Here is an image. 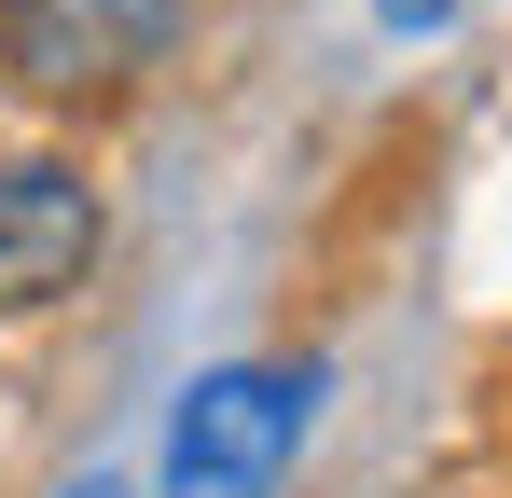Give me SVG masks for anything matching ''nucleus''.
Listing matches in <instances>:
<instances>
[{
    "mask_svg": "<svg viewBox=\"0 0 512 498\" xmlns=\"http://www.w3.org/2000/svg\"><path fill=\"white\" fill-rule=\"evenodd\" d=\"M319 402H333L319 360H222V374H194L180 415H167V498H277L305 429H319Z\"/></svg>",
    "mask_w": 512,
    "mask_h": 498,
    "instance_id": "f257e3e1",
    "label": "nucleus"
},
{
    "mask_svg": "<svg viewBox=\"0 0 512 498\" xmlns=\"http://www.w3.org/2000/svg\"><path fill=\"white\" fill-rule=\"evenodd\" d=\"M374 14H388L402 42H429V28H457V0H374Z\"/></svg>",
    "mask_w": 512,
    "mask_h": 498,
    "instance_id": "20e7f679",
    "label": "nucleus"
},
{
    "mask_svg": "<svg viewBox=\"0 0 512 498\" xmlns=\"http://www.w3.org/2000/svg\"><path fill=\"white\" fill-rule=\"evenodd\" d=\"M194 28V0H0V70L42 97H125Z\"/></svg>",
    "mask_w": 512,
    "mask_h": 498,
    "instance_id": "f03ea898",
    "label": "nucleus"
},
{
    "mask_svg": "<svg viewBox=\"0 0 512 498\" xmlns=\"http://www.w3.org/2000/svg\"><path fill=\"white\" fill-rule=\"evenodd\" d=\"M97 236H111V208L70 153H0V319L70 305L97 277Z\"/></svg>",
    "mask_w": 512,
    "mask_h": 498,
    "instance_id": "7ed1b4c3",
    "label": "nucleus"
},
{
    "mask_svg": "<svg viewBox=\"0 0 512 498\" xmlns=\"http://www.w3.org/2000/svg\"><path fill=\"white\" fill-rule=\"evenodd\" d=\"M70 498H125V485H70Z\"/></svg>",
    "mask_w": 512,
    "mask_h": 498,
    "instance_id": "39448f33",
    "label": "nucleus"
}]
</instances>
